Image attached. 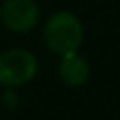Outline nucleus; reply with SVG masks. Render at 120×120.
I'll return each mask as SVG.
<instances>
[{
  "label": "nucleus",
  "mask_w": 120,
  "mask_h": 120,
  "mask_svg": "<svg viewBox=\"0 0 120 120\" xmlns=\"http://www.w3.org/2000/svg\"><path fill=\"white\" fill-rule=\"evenodd\" d=\"M84 38V28L81 19L71 11L52 13L43 26V41L58 56L68 52H77Z\"/></svg>",
  "instance_id": "f257e3e1"
},
{
  "label": "nucleus",
  "mask_w": 120,
  "mask_h": 120,
  "mask_svg": "<svg viewBox=\"0 0 120 120\" xmlns=\"http://www.w3.org/2000/svg\"><path fill=\"white\" fill-rule=\"evenodd\" d=\"M38 73V60L26 49H11L0 54V84L15 88L30 82Z\"/></svg>",
  "instance_id": "f03ea898"
},
{
  "label": "nucleus",
  "mask_w": 120,
  "mask_h": 120,
  "mask_svg": "<svg viewBox=\"0 0 120 120\" xmlns=\"http://www.w3.org/2000/svg\"><path fill=\"white\" fill-rule=\"evenodd\" d=\"M0 21L8 30L26 34L39 21V8L34 0H4L0 6Z\"/></svg>",
  "instance_id": "7ed1b4c3"
},
{
  "label": "nucleus",
  "mask_w": 120,
  "mask_h": 120,
  "mask_svg": "<svg viewBox=\"0 0 120 120\" xmlns=\"http://www.w3.org/2000/svg\"><path fill=\"white\" fill-rule=\"evenodd\" d=\"M58 73H60V79L68 86H81L90 79V66L81 54L68 52L60 60Z\"/></svg>",
  "instance_id": "20e7f679"
}]
</instances>
